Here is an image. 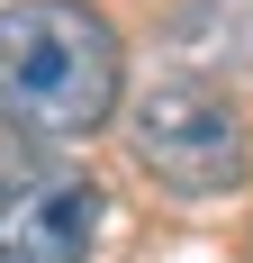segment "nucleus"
Listing matches in <instances>:
<instances>
[{
    "instance_id": "f257e3e1",
    "label": "nucleus",
    "mask_w": 253,
    "mask_h": 263,
    "mask_svg": "<svg viewBox=\"0 0 253 263\" xmlns=\"http://www.w3.org/2000/svg\"><path fill=\"white\" fill-rule=\"evenodd\" d=\"M126 91L118 27L91 0H18L0 9V118L36 145L109 127V109Z\"/></svg>"
},
{
    "instance_id": "f03ea898",
    "label": "nucleus",
    "mask_w": 253,
    "mask_h": 263,
    "mask_svg": "<svg viewBox=\"0 0 253 263\" xmlns=\"http://www.w3.org/2000/svg\"><path fill=\"white\" fill-rule=\"evenodd\" d=\"M136 163L181 200H226L253 173V127L244 109L199 73H163L136 100Z\"/></svg>"
},
{
    "instance_id": "7ed1b4c3",
    "label": "nucleus",
    "mask_w": 253,
    "mask_h": 263,
    "mask_svg": "<svg viewBox=\"0 0 253 263\" xmlns=\"http://www.w3.org/2000/svg\"><path fill=\"white\" fill-rule=\"evenodd\" d=\"M100 182L81 163H0V263H91Z\"/></svg>"
}]
</instances>
